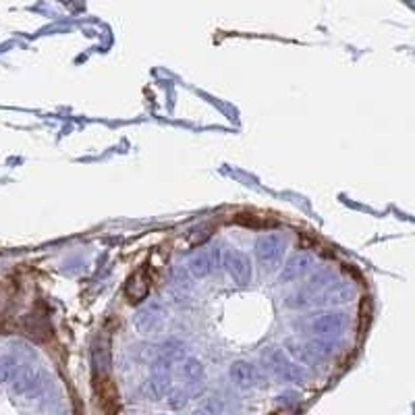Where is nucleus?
I'll use <instances>...</instances> for the list:
<instances>
[{
	"label": "nucleus",
	"instance_id": "nucleus-1",
	"mask_svg": "<svg viewBox=\"0 0 415 415\" xmlns=\"http://www.w3.org/2000/svg\"><path fill=\"white\" fill-rule=\"evenodd\" d=\"M264 363L266 368L272 372V376H276L282 382H293V384H301L305 382L307 374L301 366H297L295 361L289 359V355L280 349V347H270L264 353Z\"/></svg>",
	"mask_w": 415,
	"mask_h": 415
},
{
	"label": "nucleus",
	"instance_id": "nucleus-2",
	"mask_svg": "<svg viewBox=\"0 0 415 415\" xmlns=\"http://www.w3.org/2000/svg\"><path fill=\"white\" fill-rule=\"evenodd\" d=\"M287 251V241L282 235L278 233H270V235H264L256 241V254H258V260L264 264V266H274L282 260Z\"/></svg>",
	"mask_w": 415,
	"mask_h": 415
},
{
	"label": "nucleus",
	"instance_id": "nucleus-3",
	"mask_svg": "<svg viewBox=\"0 0 415 415\" xmlns=\"http://www.w3.org/2000/svg\"><path fill=\"white\" fill-rule=\"evenodd\" d=\"M349 318L345 314H335V311H328V314H320L318 318L311 320L309 328L318 339L328 341L330 337H339L343 335V330L347 328Z\"/></svg>",
	"mask_w": 415,
	"mask_h": 415
},
{
	"label": "nucleus",
	"instance_id": "nucleus-4",
	"mask_svg": "<svg viewBox=\"0 0 415 415\" xmlns=\"http://www.w3.org/2000/svg\"><path fill=\"white\" fill-rule=\"evenodd\" d=\"M164 320H166V309L162 307L160 301H152L139 309V314L135 316V326L142 335H154L162 328Z\"/></svg>",
	"mask_w": 415,
	"mask_h": 415
},
{
	"label": "nucleus",
	"instance_id": "nucleus-5",
	"mask_svg": "<svg viewBox=\"0 0 415 415\" xmlns=\"http://www.w3.org/2000/svg\"><path fill=\"white\" fill-rule=\"evenodd\" d=\"M223 266L227 268L229 276L237 284H247L251 280V260L247 254L237 251V249H229L223 256Z\"/></svg>",
	"mask_w": 415,
	"mask_h": 415
},
{
	"label": "nucleus",
	"instance_id": "nucleus-6",
	"mask_svg": "<svg viewBox=\"0 0 415 415\" xmlns=\"http://www.w3.org/2000/svg\"><path fill=\"white\" fill-rule=\"evenodd\" d=\"M355 297V289L351 282L347 280H337V282H330L314 301L311 303H322V305H345L349 301H353Z\"/></svg>",
	"mask_w": 415,
	"mask_h": 415
},
{
	"label": "nucleus",
	"instance_id": "nucleus-7",
	"mask_svg": "<svg viewBox=\"0 0 415 415\" xmlns=\"http://www.w3.org/2000/svg\"><path fill=\"white\" fill-rule=\"evenodd\" d=\"M223 262V251L218 245H212L208 251H201L189 260V270L195 278H205Z\"/></svg>",
	"mask_w": 415,
	"mask_h": 415
},
{
	"label": "nucleus",
	"instance_id": "nucleus-8",
	"mask_svg": "<svg viewBox=\"0 0 415 415\" xmlns=\"http://www.w3.org/2000/svg\"><path fill=\"white\" fill-rule=\"evenodd\" d=\"M229 376H231L233 384L241 390H249L258 384V370L254 363H249L245 359L233 361V366L229 368Z\"/></svg>",
	"mask_w": 415,
	"mask_h": 415
},
{
	"label": "nucleus",
	"instance_id": "nucleus-9",
	"mask_svg": "<svg viewBox=\"0 0 415 415\" xmlns=\"http://www.w3.org/2000/svg\"><path fill=\"white\" fill-rule=\"evenodd\" d=\"M309 268H311V258L305 256V254H297V256H293V258L287 262V266L282 268L278 280H280V282H293V280H299L301 276L307 274Z\"/></svg>",
	"mask_w": 415,
	"mask_h": 415
},
{
	"label": "nucleus",
	"instance_id": "nucleus-10",
	"mask_svg": "<svg viewBox=\"0 0 415 415\" xmlns=\"http://www.w3.org/2000/svg\"><path fill=\"white\" fill-rule=\"evenodd\" d=\"M40 388H42V378L34 370H19V374L13 380L15 394H34Z\"/></svg>",
	"mask_w": 415,
	"mask_h": 415
},
{
	"label": "nucleus",
	"instance_id": "nucleus-11",
	"mask_svg": "<svg viewBox=\"0 0 415 415\" xmlns=\"http://www.w3.org/2000/svg\"><path fill=\"white\" fill-rule=\"evenodd\" d=\"M181 376L187 380L189 386L201 384V380H203V376H205L201 361L195 359V357H185V359H183V366H181Z\"/></svg>",
	"mask_w": 415,
	"mask_h": 415
},
{
	"label": "nucleus",
	"instance_id": "nucleus-12",
	"mask_svg": "<svg viewBox=\"0 0 415 415\" xmlns=\"http://www.w3.org/2000/svg\"><path fill=\"white\" fill-rule=\"evenodd\" d=\"M146 392L154 401L164 399L170 392V376H150V380L146 382Z\"/></svg>",
	"mask_w": 415,
	"mask_h": 415
},
{
	"label": "nucleus",
	"instance_id": "nucleus-13",
	"mask_svg": "<svg viewBox=\"0 0 415 415\" xmlns=\"http://www.w3.org/2000/svg\"><path fill=\"white\" fill-rule=\"evenodd\" d=\"M223 411H225V401L216 394H210L193 409L191 415H221Z\"/></svg>",
	"mask_w": 415,
	"mask_h": 415
},
{
	"label": "nucleus",
	"instance_id": "nucleus-14",
	"mask_svg": "<svg viewBox=\"0 0 415 415\" xmlns=\"http://www.w3.org/2000/svg\"><path fill=\"white\" fill-rule=\"evenodd\" d=\"M91 363H93V370L100 372V374L109 372V368H111V351H109V347L104 345V343L93 345V351H91Z\"/></svg>",
	"mask_w": 415,
	"mask_h": 415
},
{
	"label": "nucleus",
	"instance_id": "nucleus-15",
	"mask_svg": "<svg viewBox=\"0 0 415 415\" xmlns=\"http://www.w3.org/2000/svg\"><path fill=\"white\" fill-rule=\"evenodd\" d=\"M19 374V361L11 355L0 357V384H9Z\"/></svg>",
	"mask_w": 415,
	"mask_h": 415
},
{
	"label": "nucleus",
	"instance_id": "nucleus-16",
	"mask_svg": "<svg viewBox=\"0 0 415 415\" xmlns=\"http://www.w3.org/2000/svg\"><path fill=\"white\" fill-rule=\"evenodd\" d=\"M160 357L168 359L170 363L175 361H183L185 359V347L179 341H166L160 349Z\"/></svg>",
	"mask_w": 415,
	"mask_h": 415
},
{
	"label": "nucleus",
	"instance_id": "nucleus-17",
	"mask_svg": "<svg viewBox=\"0 0 415 415\" xmlns=\"http://www.w3.org/2000/svg\"><path fill=\"white\" fill-rule=\"evenodd\" d=\"M142 276H144V272L135 274V276L129 280V287H127L129 297H133L135 301L144 299V297L148 295V289H150V284H148V282H144V280H142Z\"/></svg>",
	"mask_w": 415,
	"mask_h": 415
},
{
	"label": "nucleus",
	"instance_id": "nucleus-18",
	"mask_svg": "<svg viewBox=\"0 0 415 415\" xmlns=\"http://www.w3.org/2000/svg\"><path fill=\"white\" fill-rule=\"evenodd\" d=\"M166 403L170 409H181L187 403V392L181 388H170V392L166 394Z\"/></svg>",
	"mask_w": 415,
	"mask_h": 415
},
{
	"label": "nucleus",
	"instance_id": "nucleus-19",
	"mask_svg": "<svg viewBox=\"0 0 415 415\" xmlns=\"http://www.w3.org/2000/svg\"><path fill=\"white\" fill-rule=\"evenodd\" d=\"M58 415H65V413H58Z\"/></svg>",
	"mask_w": 415,
	"mask_h": 415
}]
</instances>
